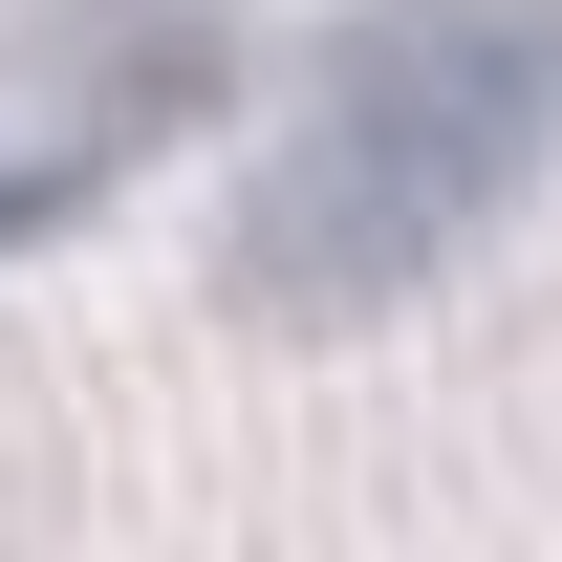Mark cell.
Masks as SVG:
<instances>
[{"label":"cell","mask_w":562,"mask_h":562,"mask_svg":"<svg viewBox=\"0 0 562 562\" xmlns=\"http://www.w3.org/2000/svg\"><path fill=\"white\" fill-rule=\"evenodd\" d=\"M562 173V0H390L325 44L303 131L238 195V303L260 325H368L497 238Z\"/></svg>","instance_id":"1"},{"label":"cell","mask_w":562,"mask_h":562,"mask_svg":"<svg viewBox=\"0 0 562 562\" xmlns=\"http://www.w3.org/2000/svg\"><path fill=\"white\" fill-rule=\"evenodd\" d=\"M216 87H238L216 0H44V22H0V260L66 238L87 195H131Z\"/></svg>","instance_id":"2"}]
</instances>
